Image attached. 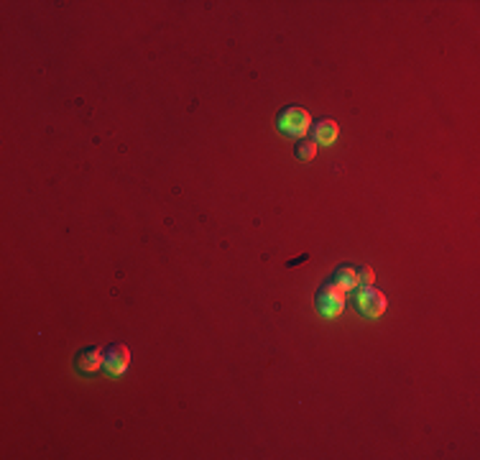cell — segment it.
Segmentation results:
<instances>
[{"mask_svg": "<svg viewBox=\"0 0 480 460\" xmlns=\"http://www.w3.org/2000/svg\"><path fill=\"white\" fill-rule=\"evenodd\" d=\"M276 126H279L281 134L291 136V138H304L312 131V115L302 105H289L279 113Z\"/></svg>", "mask_w": 480, "mask_h": 460, "instance_id": "6da1fadb", "label": "cell"}, {"mask_svg": "<svg viewBox=\"0 0 480 460\" xmlns=\"http://www.w3.org/2000/svg\"><path fill=\"white\" fill-rule=\"evenodd\" d=\"M345 302H347V292H342L333 282L325 284L317 294V310L325 317H340L342 312H345Z\"/></svg>", "mask_w": 480, "mask_h": 460, "instance_id": "7a4b0ae2", "label": "cell"}, {"mask_svg": "<svg viewBox=\"0 0 480 460\" xmlns=\"http://www.w3.org/2000/svg\"><path fill=\"white\" fill-rule=\"evenodd\" d=\"M355 307L361 310V315L365 317H381L386 310H388V297L384 292H378L376 287H363L358 294H355Z\"/></svg>", "mask_w": 480, "mask_h": 460, "instance_id": "3957f363", "label": "cell"}, {"mask_svg": "<svg viewBox=\"0 0 480 460\" xmlns=\"http://www.w3.org/2000/svg\"><path fill=\"white\" fill-rule=\"evenodd\" d=\"M128 366H131V348H128L126 343H112L108 356H105V371H108V376L118 379V376H123L128 371Z\"/></svg>", "mask_w": 480, "mask_h": 460, "instance_id": "277c9868", "label": "cell"}, {"mask_svg": "<svg viewBox=\"0 0 480 460\" xmlns=\"http://www.w3.org/2000/svg\"><path fill=\"white\" fill-rule=\"evenodd\" d=\"M103 366H105L103 348H87V350H82L80 356H77V368H80L82 373H87V376L97 373L100 368H103Z\"/></svg>", "mask_w": 480, "mask_h": 460, "instance_id": "5b68a950", "label": "cell"}, {"mask_svg": "<svg viewBox=\"0 0 480 460\" xmlns=\"http://www.w3.org/2000/svg\"><path fill=\"white\" fill-rule=\"evenodd\" d=\"M337 136H340V126H337V120L333 118H325L319 120L317 126H314V143H322V146H330V143L337 141Z\"/></svg>", "mask_w": 480, "mask_h": 460, "instance_id": "8992f818", "label": "cell"}, {"mask_svg": "<svg viewBox=\"0 0 480 460\" xmlns=\"http://www.w3.org/2000/svg\"><path fill=\"white\" fill-rule=\"evenodd\" d=\"M333 284H337L342 292H353L361 287V274H358V268H353V266H340L335 271Z\"/></svg>", "mask_w": 480, "mask_h": 460, "instance_id": "52a82bcc", "label": "cell"}, {"mask_svg": "<svg viewBox=\"0 0 480 460\" xmlns=\"http://www.w3.org/2000/svg\"><path fill=\"white\" fill-rule=\"evenodd\" d=\"M317 156V143L314 141H299V146H296V159L299 161H312Z\"/></svg>", "mask_w": 480, "mask_h": 460, "instance_id": "ba28073f", "label": "cell"}, {"mask_svg": "<svg viewBox=\"0 0 480 460\" xmlns=\"http://www.w3.org/2000/svg\"><path fill=\"white\" fill-rule=\"evenodd\" d=\"M358 274H361V284H365V287H373V282H376V271L370 266H363L358 268Z\"/></svg>", "mask_w": 480, "mask_h": 460, "instance_id": "9c48e42d", "label": "cell"}]
</instances>
